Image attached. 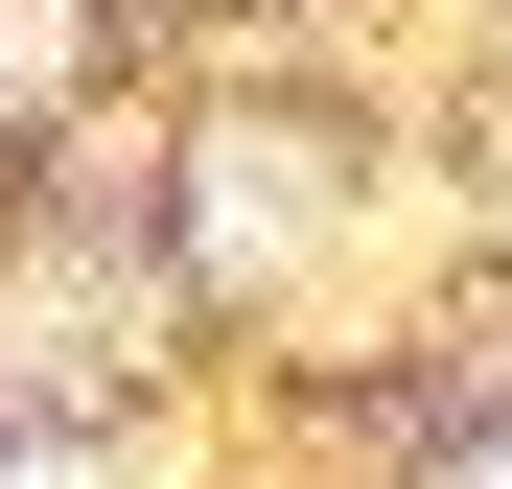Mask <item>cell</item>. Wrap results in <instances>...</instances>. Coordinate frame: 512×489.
<instances>
[{
    "mask_svg": "<svg viewBox=\"0 0 512 489\" xmlns=\"http://www.w3.org/2000/svg\"><path fill=\"white\" fill-rule=\"evenodd\" d=\"M466 489H512V466H466Z\"/></svg>",
    "mask_w": 512,
    "mask_h": 489,
    "instance_id": "cell-1",
    "label": "cell"
},
{
    "mask_svg": "<svg viewBox=\"0 0 512 489\" xmlns=\"http://www.w3.org/2000/svg\"><path fill=\"white\" fill-rule=\"evenodd\" d=\"M24 489H70V466H24Z\"/></svg>",
    "mask_w": 512,
    "mask_h": 489,
    "instance_id": "cell-2",
    "label": "cell"
}]
</instances>
